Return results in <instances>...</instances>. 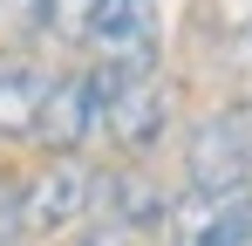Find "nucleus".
Returning a JSON list of instances; mask_svg holds the SVG:
<instances>
[{"label": "nucleus", "mask_w": 252, "mask_h": 246, "mask_svg": "<svg viewBox=\"0 0 252 246\" xmlns=\"http://www.w3.org/2000/svg\"><path fill=\"white\" fill-rule=\"evenodd\" d=\"M82 48L102 55V76H157V0H95Z\"/></svg>", "instance_id": "obj_1"}, {"label": "nucleus", "mask_w": 252, "mask_h": 246, "mask_svg": "<svg viewBox=\"0 0 252 246\" xmlns=\"http://www.w3.org/2000/svg\"><path fill=\"white\" fill-rule=\"evenodd\" d=\"M191 192H246L252 185V117L246 110H211L184 144Z\"/></svg>", "instance_id": "obj_2"}, {"label": "nucleus", "mask_w": 252, "mask_h": 246, "mask_svg": "<svg viewBox=\"0 0 252 246\" xmlns=\"http://www.w3.org/2000/svg\"><path fill=\"white\" fill-rule=\"evenodd\" d=\"M95 76H102V69H95ZM102 130L116 137L123 158L157 151V137L170 130V82L164 76H123V82L102 76Z\"/></svg>", "instance_id": "obj_3"}, {"label": "nucleus", "mask_w": 252, "mask_h": 246, "mask_svg": "<svg viewBox=\"0 0 252 246\" xmlns=\"http://www.w3.org/2000/svg\"><path fill=\"white\" fill-rule=\"evenodd\" d=\"M102 130V76L75 69V76H55L41 96V117H34V144L55 158H75L89 137Z\"/></svg>", "instance_id": "obj_4"}, {"label": "nucleus", "mask_w": 252, "mask_h": 246, "mask_svg": "<svg viewBox=\"0 0 252 246\" xmlns=\"http://www.w3.org/2000/svg\"><path fill=\"white\" fill-rule=\"evenodd\" d=\"M89 178L95 171L82 158H55L48 171H34L21 185V233H62V226L89 219Z\"/></svg>", "instance_id": "obj_5"}, {"label": "nucleus", "mask_w": 252, "mask_h": 246, "mask_svg": "<svg viewBox=\"0 0 252 246\" xmlns=\"http://www.w3.org/2000/svg\"><path fill=\"white\" fill-rule=\"evenodd\" d=\"M164 226L177 246H252V192H191Z\"/></svg>", "instance_id": "obj_6"}, {"label": "nucleus", "mask_w": 252, "mask_h": 246, "mask_svg": "<svg viewBox=\"0 0 252 246\" xmlns=\"http://www.w3.org/2000/svg\"><path fill=\"white\" fill-rule=\"evenodd\" d=\"M89 212L109 219V226H129V233H157L170 219V199L150 185V171L116 164V171H95L89 178Z\"/></svg>", "instance_id": "obj_7"}, {"label": "nucleus", "mask_w": 252, "mask_h": 246, "mask_svg": "<svg viewBox=\"0 0 252 246\" xmlns=\"http://www.w3.org/2000/svg\"><path fill=\"white\" fill-rule=\"evenodd\" d=\"M41 96H48V76H41V69L7 62V69H0V137H34Z\"/></svg>", "instance_id": "obj_8"}, {"label": "nucleus", "mask_w": 252, "mask_h": 246, "mask_svg": "<svg viewBox=\"0 0 252 246\" xmlns=\"http://www.w3.org/2000/svg\"><path fill=\"white\" fill-rule=\"evenodd\" d=\"M89 14H95V0H41V35H55V41H75V48H82V35H89Z\"/></svg>", "instance_id": "obj_9"}, {"label": "nucleus", "mask_w": 252, "mask_h": 246, "mask_svg": "<svg viewBox=\"0 0 252 246\" xmlns=\"http://www.w3.org/2000/svg\"><path fill=\"white\" fill-rule=\"evenodd\" d=\"M0 28L7 35H34L41 28V0H0Z\"/></svg>", "instance_id": "obj_10"}, {"label": "nucleus", "mask_w": 252, "mask_h": 246, "mask_svg": "<svg viewBox=\"0 0 252 246\" xmlns=\"http://www.w3.org/2000/svg\"><path fill=\"white\" fill-rule=\"evenodd\" d=\"M75 246H143V233H129V226H109V219H95Z\"/></svg>", "instance_id": "obj_11"}, {"label": "nucleus", "mask_w": 252, "mask_h": 246, "mask_svg": "<svg viewBox=\"0 0 252 246\" xmlns=\"http://www.w3.org/2000/svg\"><path fill=\"white\" fill-rule=\"evenodd\" d=\"M21 233V185H0V240Z\"/></svg>", "instance_id": "obj_12"}, {"label": "nucleus", "mask_w": 252, "mask_h": 246, "mask_svg": "<svg viewBox=\"0 0 252 246\" xmlns=\"http://www.w3.org/2000/svg\"><path fill=\"white\" fill-rule=\"evenodd\" d=\"M0 246H14V240H0Z\"/></svg>", "instance_id": "obj_13"}]
</instances>
